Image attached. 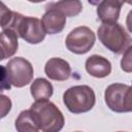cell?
<instances>
[{
	"label": "cell",
	"instance_id": "44dd1931",
	"mask_svg": "<svg viewBox=\"0 0 132 132\" xmlns=\"http://www.w3.org/2000/svg\"><path fill=\"white\" fill-rule=\"evenodd\" d=\"M88 1H89V3L92 4V5H98V3L100 2V0H88Z\"/></svg>",
	"mask_w": 132,
	"mask_h": 132
},
{
	"label": "cell",
	"instance_id": "7c38bea8",
	"mask_svg": "<svg viewBox=\"0 0 132 132\" xmlns=\"http://www.w3.org/2000/svg\"><path fill=\"white\" fill-rule=\"evenodd\" d=\"M14 127L19 132H36L40 130L38 118L31 108L20 112L15 120Z\"/></svg>",
	"mask_w": 132,
	"mask_h": 132
},
{
	"label": "cell",
	"instance_id": "3957f363",
	"mask_svg": "<svg viewBox=\"0 0 132 132\" xmlns=\"http://www.w3.org/2000/svg\"><path fill=\"white\" fill-rule=\"evenodd\" d=\"M96 102L93 89L87 85L73 86L63 94V103L67 109L75 114L90 111Z\"/></svg>",
	"mask_w": 132,
	"mask_h": 132
},
{
	"label": "cell",
	"instance_id": "8992f818",
	"mask_svg": "<svg viewBox=\"0 0 132 132\" xmlns=\"http://www.w3.org/2000/svg\"><path fill=\"white\" fill-rule=\"evenodd\" d=\"M5 67L7 69L10 84L15 88H23L29 85L33 79V66L23 57H15L10 59Z\"/></svg>",
	"mask_w": 132,
	"mask_h": 132
},
{
	"label": "cell",
	"instance_id": "ba28073f",
	"mask_svg": "<svg viewBox=\"0 0 132 132\" xmlns=\"http://www.w3.org/2000/svg\"><path fill=\"white\" fill-rule=\"evenodd\" d=\"M128 0H100L97 6V15L102 23H116L120 18V11Z\"/></svg>",
	"mask_w": 132,
	"mask_h": 132
},
{
	"label": "cell",
	"instance_id": "30bf717a",
	"mask_svg": "<svg viewBox=\"0 0 132 132\" xmlns=\"http://www.w3.org/2000/svg\"><path fill=\"white\" fill-rule=\"evenodd\" d=\"M41 23L45 33L54 35L63 31L66 25V16L56 9L45 8V12L42 15Z\"/></svg>",
	"mask_w": 132,
	"mask_h": 132
},
{
	"label": "cell",
	"instance_id": "ffe728a7",
	"mask_svg": "<svg viewBox=\"0 0 132 132\" xmlns=\"http://www.w3.org/2000/svg\"><path fill=\"white\" fill-rule=\"evenodd\" d=\"M7 57H6V54H5V52H4V50L2 48V46L0 45V61H2V60H4V59H6Z\"/></svg>",
	"mask_w": 132,
	"mask_h": 132
},
{
	"label": "cell",
	"instance_id": "8fae6325",
	"mask_svg": "<svg viewBox=\"0 0 132 132\" xmlns=\"http://www.w3.org/2000/svg\"><path fill=\"white\" fill-rule=\"evenodd\" d=\"M87 72L94 77L103 78L110 74L111 72V63L106 58L99 55L90 56L85 63Z\"/></svg>",
	"mask_w": 132,
	"mask_h": 132
},
{
	"label": "cell",
	"instance_id": "ac0fdd59",
	"mask_svg": "<svg viewBox=\"0 0 132 132\" xmlns=\"http://www.w3.org/2000/svg\"><path fill=\"white\" fill-rule=\"evenodd\" d=\"M131 51H132V46H128L126 48V51L124 52V56L121 60V68L125 71L130 73L132 71V62H131Z\"/></svg>",
	"mask_w": 132,
	"mask_h": 132
},
{
	"label": "cell",
	"instance_id": "4fadbf2b",
	"mask_svg": "<svg viewBox=\"0 0 132 132\" xmlns=\"http://www.w3.org/2000/svg\"><path fill=\"white\" fill-rule=\"evenodd\" d=\"M45 8L56 9L66 18L76 16L82 10V3L80 0H59L57 2L46 4Z\"/></svg>",
	"mask_w": 132,
	"mask_h": 132
},
{
	"label": "cell",
	"instance_id": "9c48e42d",
	"mask_svg": "<svg viewBox=\"0 0 132 132\" xmlns=\"http://www.w3.org/2000/svg\"><path fill=\"white\" fill-rule=\"evenodd\" d=\"M44 72L52 80L64 81L71 75V67L69 63L61 58H51L44 65Z\"/></svg>",
	"mask_w": 132,
	"mask_h": 132
},
{
	"label": "cell",
	"instance_id": "6da1fadb",
	"mask_svg": "<svg viewBox=\"0 0 132 132\" xmlns=\"http://www.w3.org/2000/svg\"><path fill=\"white\" fill-rule=\"evenodd\" d=\"M97 35L101 43L114 54H122L131 44V37L126 29L119 23H102Z\"/></svg>",
	"mask_w": 132,
	"mask_h": 132
},
{
	"label": "cell",
	"instance_id": "d6986e66",
	"mask_svg": "<svg viewBox=\"0 0 132 132\" xmlns=\"http://www.w3.org/2000/svg\"><path fill=\"white\" fill-rule=\"evenodd\" d=\"M11 13V10L3 3L0 1V26L2 27L4 25V23L7 21V19L9 18Z\"/></svg>",
	"mask_w": 132,
	"mask_h": 132
},
{
	"label": "cell",
	"instance_id": "5b68a950",
	"mask_svg": "<svg viewBox=\"0 0 132 132\" xmlns=\"http://www.w3.org/2000/svg\"><path fill=\"white\" fill-rule=\"evenodd\" d=\"M96 40L95 33L86 26H79L70 31L65 39L67 50L76 55L88 53L94 45Z\"/></svg>",
	"mask_w": 132,
	"mask_h": 132
},
{
	"label": "cell",
	"instance_id": "9a60e30c",
	"mask_svg": "<svg viewBox=\"0 0 132 132\" xmlns=\"http://www.w3.org/2000/svg\"><path fill=\"white\" fill-rule=\"evenodd\" d=\"M18 38V35L11 30L5 29L0 32V45L4 50L7 58L12 57L16 53L19 47Z\"/></svg>",
	"mask_w": 132,
	"mask_h": 132
},
{
	"label": "cell",
	"instance_id": "277c9868",
	"mask_svg": "<svg viewBox=\"0 0 132 132\" xmlns=\"http://www.w3.org/2000/svg\"><path fill=\"white\" fill-rule=\"evenodd\" d=\"M104 99L107 107L114 112L132 111V93L128 85L121 82L109 85L105 90Z\"/></svg>",
	"mask_w": 132,
	"mask_h": 132
},
{
	"label": "cell",
	"instance_id": "7402d4cb",
	"mask_svg": "<svg viewBox=\"0 0 132 132\" xmlns=\"http://www.w3.org/2000/svg\"><path fill=\"white\" fill-rule=\"evenodd\" d=\"M29 2H32V3H40V2H43L45 0H28Z\"/></svg>",
	"mask_w": 132,
	"mask_h": 132
},
{
	"label": "cell",
	"instance_id": "52a82bcc",
	"mask_svg": "<svg viewBox=\"0 0 132 132\" xmlns=\"http://www.w3.org/2000/svg\"><path fill=\"white\" fill-rule=\"evenodd\" d=\"M19 37L31 44L40 43L45 37L41 20L33 16H23L16 30Z\"/></svg>",
	"mask_w": 132,
	"mask_h": 132
},
{
	"label": "cell",
	"instance_id": "603a6c76",
	"mask_svg": "<svg viewBox=\"0 0 132 132\" xmlns=\"http://www.w3.org/2000/svg\"><path fill=\"white\" fill-rule=\"evenodd\" d=\"M128 1H129V3H130V4H131V0H128Z\"/></svg>",
	"mask_w": 132,
	"mask_h": 132
},
{
	"label": "cell",
	"instance_id": "e0dca14e",
	"mask_svg": "<svg viewBox=\"0 0 132 132\" xmlns=\"http://www.w3.org/2000/svg\"><path fill=\"white\" fill-rule=\"evenodd\" d=\"M10 88H11V84L8 77L7 69L5 66L0 65V93L6 90H10Z\"/></svg>",
	"mask_w": 132,
	"mask_h": 132
},
{
	"label": "cell",
	"instance_id": "2e32d148",
	"mask_svg": "<svg viewBox=\"0 0 132 132\" xmlns=\"http://www.w3.org/2000/svg\"><path fill=\"white\" fill-rule=\"evenodd\" d=\"M11 106H12V103L10 98L6 95L0 94V119L6 117L9 113Z\"/></svg>",
	"mask_w": 132,
	"mask_h": 132
},
{
	"label": "cell",
	"instance_id": "5bb4252c",
	"mask_svg": "<svg viewBox=\"0 0 132 132\" xmlns=\"http://www.w3.org/2000/svg\"><path fill=\"white\" fill-rule=\"evenodd\" d=\"M30 92L35 100L50 99L54 93L53 85L43 77H38L33 80L30 87Z\"/></svg>",
	"mask_w": 132,
	"mask_h": 132
},
{
	"label": "cell",
	"instance_id": "7a4b0ae2",
	"mask_svg": "<svg viewBox=\"0 0 132 132\" xmlns=\"http://www.w3.org/2000/svg\"><path fill=\"white\" fill-rule=\"evenodd\" d=\"M30 108L36 113L41 131L58 132L64 127L65 119L62 111L48 99L35 100Z\"/></svg>",
	"mask_w": 132,
	"mask_h": 132
}]
</instances>
